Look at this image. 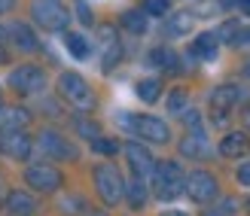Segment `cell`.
Masks as SVG:
<instances>
[{
    "mask_svg": "<svg viewBox=\"0 0 250 216\" xmlns=\"http://www.w3.org/2000/svg\"><path fill=\"white\" fill-rule=\"evenodd\" d=\"M153 183H156V198L159 201H174L183 195L186 189V177L177 161H159L153 168Z\"/></svg>",
    "mask_w": 250,
    "mask_h": 216,
    "instance_id": "1",
    "label": "cell"
},
{
    "mask_svg": "<svg viewBox=\"0 0 250 216\" xmlns=\"http://www.w3.org/2000/svg\"><path fill=\"white\" fill-rule=\"evenodd\" d=\"M95 189H98V195H101V201L107 207L119 204L122 195H125V180H122V174H119L116 164H110V161L98 164V168H95Z\"/></svg>",
    "mask_w": 250,
    "mask_h": 216,
    "instance_id": "2",
    "label": "cell"
},
{
    "mask_svg": "<svg viewBox=\"0 0 250 216\" xmlns=\"http://www.w3.org/2000/svg\"><path fill=\"white\" fill-rule=\"evenodd\" d=\"M31 12H34V21L40 24L43 31H64L67 21H70L67 9L61 6L58 0H34Z\"/></svg>",
    "mask_w": 250,
    "mask_h": 216,
    "instance_id": "3",
    "label": "cell"
},
{
    "mask_svg": "<svg viewBox=\"0 0 250 216\" xmlns=\"http://www.w3.org/2000/svg\"><path fill=\"white\" fill-rule=\"evenodd\" d=\"M58 92H61V98H67L73 107H80V110H89L92 104H95V98H92V88L85 85V79L80 73H61L58 76Z\"/></svg>",
    "mask_w": 250,
    "mask_h": 216,
    "instance_id": "4",
    "label": "cell"
},
{
    "mask_svg": "<svg viewBox=\"0 0 250 216\" xmlns=\"http://www.w3.org/2000/svg\"><path fill=\"white\" fill-rule=\"evenodd\" d=\"M186 195H189L195 204H210L217 198V177L208 174V171H192L186 177Z\"/></svg>",
    "mask_w": 250,
    "mask_h": 216,
    "instance_id": "5",
    "label": "cell"
},
{
    "mask_svg": "<svg viewBox=\"0 0 250 216\" xmlns=\"http://www.w3.org/2000/svg\"><path fill=\"white\" fill-rule=\"evenodd\" d=\"M9 85L21 95H37V92H43V85H46V73L34 64H21L9 73Z\"/></svg>",
    "mask_w": 250,
    "mask_h": 216,
    "instance_id": "6",
    "label": "cell"
},
{
    "mask_svg": "<svg viewBox=\"0 0 250 216\" xmlns=\"http://www.w3.org/2000/svg\"><path fill=\"white\" fill-rule=\"evenodd\" d=\"M24 183L37 192H55L61 186V171L52 168V164H28L24 171Z\"/></svg>",
    "mask_w": 250,
    "mask_h": 216,
    "instance_id": "7",
    "label": "cell"
},
{
    "mask_svg": "<svg viewBox=\"0 0 250 216\" xmlns=\"http://www.w3.org/2000/svg\"><path fill=\"white\" fill-rule=\"evenodd\" d=\"M37 149H40L46 158H64V161L77 158V146H70L58 131H40V137H37Z\"/></svg>",
    "mask_w": 250,
    "mask_h": 216,
    "instance_id": "8",
    "label": "cell"
},
{
    "mask_svg": "<svg viewBox=\"0 0 250 216\" xmlns=\"http://www.w3.org/2000/svg\"><path fill=\"white\" fill-rule=\"evenodd\" d=\"M128 125H131V131L137 137H144L149 143H168V137H171L168 125L162 119H156V116H131Z\"/></svg>",
    "mask_w": 250,
    "mask_h": 216,
    "instance_id": "9",
    "label": "cell"
},
{
    "mask_svg": "<svg viewBox=\"0 0 250 216\" xmlns=\"http://www.w3.org/2000/svg\"><path fill=\"white\" fill-rule=\"evenodd\" d=\"M31 149H34V143L24 131H0V152L6 158L24 161V158H31Z\"/></svg>",
    "mask_w": 250,
    "mask_h": 216,
    "instance_id": "10",
    "label": "cell"
},
{
    "mask_svg": "<svg viewBox=\"0 0 250 216\" xmlns=\"http://www.w3.org/2000/svg\"><path fill=\"white\" fill-rule=\"evenodd\" d=\"M241 100V88L238 85H217L214 92H210V110H214V119L223 122V116Z\"/></svg>",
    "mask_w": 250,
    "mask_h": 216,
    "instance_id": "11",
    "label": "cell"
},
{
    "mask_svg": "<svg viewBox=\"0 0 250 216\" xmlns=\"http://www.w3.org/2000/svg\"><path fill=\"white\" fill-rule=\"evenodd\" d=\"M125 156H128V164H131V174L146 180V177H153V168L156 161L149 156V149L141 146V143H125Z\"/></svg>",
    "mask_w": 250,
    "mask_h": 216,
    "instance_id": "12",
    "label": "cell"
},
{
    "mask_svg": "<svg viewBox=\"0 0 250 216\" xmlns=\"http://www.w3.org/2000/svg\"><path fill=\"white\" fill-rule=\"evenodd\" d=\"M101 61H104V70H113L119 61H122V46H119V37L113 34V28H104L101 37Z\"/></svg>",
    "mask_w": 250,
    "mask_h": 216,
    "instance_id": "13",
    "label": "cell"
},
{
    "mask_svg": "<svg viewBox=\"0 0 250 216\" xmlns=\"http://www.w3.org/2000/svg\"><path fill=\"white\" fill-rule=\"evenodd\" d=\"M247 149H250L247 131H232V134H226L220 140V156H226V158H241Z\"/></svg>",
    "mask_w": 250,
    "mask_h": 216,
    "instance_id": "14",
    "label": "cell"
},
{
    "mask_svg": "<svg viewBox=\"0 0 250 216\" xmlns=\"http://www.w3.org/2000/svg\"><path fill=\"white\" fill-rule=\"evenodd\" d=\"M208 152H210V143H208V137L202 131H192V134H186L180 140V156L183 158H205Z\"/></svg>",
    "mask_w": 250,
    "mask_h": 216,
    "instance_id": "15",
    "label": "cell"
},
{
    "mask_svg": "<svg viewBox=\"0 0 250 216\" xmlns=\"http://www.w3.org/2000/svg\"><path fill=\"white\" fill-rule=\"evenodd\" d=\"M31 122V113L24 107H0V131H21Z\"/></svg>",
    "mask_w": 250,
    "mask_h": 216,
    "instance_id": "16",
    "label": "cell"
},
{
    "mask_svg": "<svg viewBox=\"0 0 250 216\" xmlns=\"http://www.w3.org/2000/svg\"><path fill=\"white\" fill-rule=\"evenodd\" d=\"M217 49H220V40L217 34H198L192 46H189V55L192 58H202V61H214L217 58Z\"/></svg>",
    "mask_w": 250,
    "mask_h": 216,
    "instance_id": "17",
    "label": "cell"
},
{
    "mask_svg": "<svg viewBox=\"0 0 250 216\" xmlns=\"http://www.w3.org/2000/svg\"><path fill=\"white\" fill-rule=\"evenodd\" d=\"M37 201L28 192H9L6 195V216H34Z\"/></svg>",
    "mask_w": 250,
    "mask_h": 216,
    "instance_id": "18",
    "label": "cell"
},
{
    "mask_svg": "<svg viewBox=\"0 0 250 216\" xmlns=\"http://www.w3.org/2000/svg\"><path fill=\"white\" fill-rule=\"evenodd\" d=\"M6 34H9V40L16 43L21 52H34V49H37V37H34V31L24 21H12L6 28Z\"/></svg>",
    "mask_w": 250,
    "mask_h": 216,
    "instance_id": "19",
    "label": "cell"
},
{
    "mask_svg": "<svg viewBox=\"0 0 250 216\" xmlns=\"http://www.w3.org/2000/svg\"><path fill=\"white\" fill-rule=\"evenodd\" d=\"M125 198H128V204L134 210H141L146 204V183L141 180V177H131V180L125 183Z\"/></svg>",
    "mask_w": 250,
    "mask_h": 216,
    "instance_id": "20",
    "label": "cell"
},
{
    "mask_svg": "<svg viewBox=\"0 0 250 216\" xmlns=\"http://www.w3.org/2000/svg\"><path fill=\"white\" fill-rule=\"evenodd\" d=\"M192 12H171L168 16V37H186L192 31Z\"/></svg>",
    "mask_w": 250,
    "mask_h": 216,
    "instance_id": "21",
    "label": "cell"
},
{
    "mask_svg": "<svg viewBox=\"0 0 250 216\" xmlns=\"http://www.w3.org/2000/svg\"><path fill=\"white\" fill-rule=\"evenodd\" d=\"M64 46H67V52H70L73 58H80V61H85V58H89V52H92L89 40H85L83 34H73V31L64 34Z\"/></svg>",
    "mask_w": 250,
    "mask_h": 216,
    "instance_id": "22",
    "label": "cell"
},
{
    "mask_svg": "<svg viewBox=\"0 0 250 216\" xmlns=\"http://www.w3.org/2000/svg\"><path fill=\"white\" fill-rule=\"evenodd\" d=\"M149 64H153V67H159V70H177V55H174L171 52V49H165V46H162V49H153V52H149Z\"/></svg>",
    "mask_w": 250,
    "mask_h": 216,
    "instance_id": "23",
    "label": "cell"
},
{
    "mask_svg": "<svg viewBox=\"0 0 250 216\" xmlns=\"http://www.w3.org/2000/svg\"><path fill=\"white\" fill-rule=\"evenodd\" d=\"M122 28L131 34H144L146 31V12L144 9H128L122 12Z\"/></svg>",
    "mask_w": 250,
    "mask_h": 216,
    "instance_id": "24",
    "label": "cell"
},
{
    "mask_svg": "<svg viewBox=\"0 0 250 216\" xmlns=\"http://www.w3.org/2000/svg\"><path fill=\"white\" fill-rule=\"evenodd\" d=\"M134 92H137V98H141L144 104H153V100H159V95H162V82L159 79H141L134 85Z\"/></svg>",
    "mask_w": 250,
    "mask_h": 216,
    "instance_id": "25",
    "label": "cell"
},
{
    "mask_svg": "<svg viewBox=\"0 0 250 216\" xmlns=\"http://www.w3.org/2000/svg\"><path fill=\"white\" fill-rule=\"evenodd\" d=\"M235 213H238V201H235V198H223L217 207H205L202 216H235Z\"/></svg>",
    "mask_w": 250,
    "mask_h": 216,
    "instance_id": "26",
    "label": "cell"
},
{
    "mask_svg": "<svg viewBox=\"0 0 250 216\" xmlns=\"http://www.w3.org/2000/svg\"><path fill=\"white\" fill-rule=\"evenodd\" d=\"M144 12L146 16H168L171 0H144Z\"/></svg>",
    "mask_w": 250,
    "mask_h": 216,
    "instance_id": "27",
    "label": "cell"
},
{
    "mask_svg": "<svg viewBox=\"0 0 250 216\" xmlns=\"http://www.w3.org/2000/svg\"><path fill=\"white\" fill-rule=\"evenodd\" d=\"M238 34H241V24H238V21H226V24H223V28L217 31V40L235 43V40H238Z\"/></svg>",
    "mask_w": 250,
    "mask_h": 216,
    "instance_id": "28",
    "label": "cell"
},
{
    "mask_svg": "<svg viewBox=\"0 0 250 216\" xmlns=\"http://www.w3.org/2000/svg\"><path fill=\"white\" fill-rule=\"evenodd\" d=\"M92 146H95V152H101V156H116V152H119V143L107 140V137H95Z\"/></svg>",
    "mask_w": 250,
    "mask_h": 216,
    "instance_id": "29",
    "label": "cell"
},
{
    "mask_svg": "<svg viewBox=\"0 0 250 216\" xmlns=\"http://www.w3.org/2000/svg\"><path fill=\"white\" fill-rule=\"evenodd\" d=\"M61 210H64V213H83L85 201L83 198H61Z\"/></svg>",
    "mask_w": 250,
    "mask_h": 216,
    "instance_id": "30",
    "label": "cell"
},
{
    "mask_svg": "<svg viewBox=\"0 0 250 216\" xmlns=\"http://www.w3.org/2000/svg\"><path fill=\"white\" fill-rule=\"evenodd\" d=\"M183 107H186V92H174L168 98V110L171 113H183Z\"/></svg>",
    "mask_w": 250,
    "mask_h": 216,
    "instance_id": "31",
    "label": "cell"
},
{
    "mask_svg": "<svg viewBox=\"0 0 250 216\" xmlns=\"http://www.w3.org/2000/svg\"><path fill=\"white\" fill-rule=\"evenodd\" d=\"M77 128L83 131V137H89V140H95V137H98V125H92V122H80Z\"/></svg>",
    "mask_w": 250,
    "mask_h": 216,
    "instance_id": "32",
    "label": "cell"
},
{
    "mask_svg": "<svg viewBox=\"0 0 250 216\" xmlns=\"http://www.w3.org/2000/svg\"><path fill=\"white\" fill-rule=\"evenodd\" d=\"M238 183L250 189V161H247V164H241V168H238Z\"/></svg>",
    "mask_w": 250,
    "mask_h": 216,
    "instance_id": "33",
    "label": "cell"
},
{
    "mask_svg": "<svg viewBox=\"0 0 250 216\" xmlns=\"http://www.w3.org/2000/svg\"><path fill=\"white\" fill-rule=\"evenodd\" d=\"M77 9H80V21H83V24H92V9L85 6L83 0H80V3H77Z\"/></svg>",
    "mask_w": 250,
    "mask_h": 216,
    "instance_id": "34",
    "label": "cell"
},
{
    "mask_svg": "<svg viewBox=\"0 0 250 216\" xmlns=\"http://www.w3.org/2000/svg\"><path fill=\"white\" fill-rule=\"evenodd\" d=\"M250 43V28H241V34H238V40H235V46H247Z\"/></svg>",
    "mask_w": 250,
    "mask_h": 216,
    "instance_id": "35",
    "label": "cell"
},
{
    "mask_svg": "<svg viewBox=\"0 0 250 216\" xmlns=\"http://www.w3.org/2000/svg\"><path fill=\"white\" fill-rule=\"evenodd\" d=\"M241 122H244V128L250 131V107H244V110H241Z\"/></svg>",
    "mask_w": 250,
    "mask_h": 216,
    "instance_id": "36",
    "label": "cell"
},
{
    "mask_svg": "<svg viewBox=\"0 0 250 216\" xmlns=\"http://www.w3.org/2000/svg\"><path fill=\"white\" fill-rule=\"evenodd\" d=\"M235 3H238V9L244 12V16H250V0H235Z\"/></svg>",
    "mask_w": 250,
    "mask_h": 216,
    "instance_id": "37",
    "label": "cell"
},
{
    "mask_svg": "<svg viewBox=\"0 0 250 216\" xmlns=\"http://www.w3.org/2000/svg\"><path fill=\"white\" fill-rule=\"evenodd\" d=\"M12 6H16V0H0V12H9Z\"/></svg>",
    "mask_w": 250,
    "mask_h": 216,
    "instance_id": "38",
    "label": "cell"
},
{
    "mask_svg": "<svg viewBox=\"0 0 250 216\" xmlns=\"http://www.w3.org/2000/svg\"><path fill=\"white\" fill-rule=\"evenodd\" d=\"M6 61H9V55H6V49L0 46V64H6Z\"/></svg>",
    "mask_w": 250,
    "mask_h": 216,
    "instance_id": "39",
    "label": "cell"
},
{
    "mask_svg": "<svg viewBox=\"0 0 250 216\" xmlns=\"http://www.w3.org/2000/svg\"><path fill=\"white\" fill-rule=\"evenodd\" d=\"M162 216H186V213H180V210H168V213H162Z\"/></svg>",
    "mask_w": 250,
    "mask_h": 216,
    "instance_id": "40",
    "label": "cell"
},
{
    "mask_svg": "<svg viewBox=\"0 0 250 216\" xmlns=\"http://www.w3.org/2000/svg\"><path fill=\"white\" fill-rule=\"evenodd\" d=\"M244 76H250V61H247V64H244Z\"/></svg>",
    "mask_w": 250,
    "mask_h": 216,
    "instance_id": "41",
    "label": "cell"
},
{
    "mask_svg": "<svg viewBox=\"0 0 250 216\" xmlns=\"http://www.w3.org/2000/svg\"><path fill=\"white\" fill-rule=\"evenodd\" d=\"M3 34H6V28H0V40H6V37H3Z\"/></svg>",
    "mask_w": 250,
    "mask_h": 216,
    "instance_id": "42",
    "label": "cell"
},
{
    "mask_svg": "<svg viewBox=\"0 0 250 216\" xmlns=\"http://www.w3.org/2000/svg\"><path fill=\"white\" fill-rule=\"evenodd\" d=\"M247 207H250V201H247Z\"/></svg>",
    "mask_w": 250,
    "mask_h": 216,
    "instance_id": "43",
    "label": "cell"
},
{
    "mask_svg": "<svg viewBox=\"0 0 250 216\" xmlns=\"http://www.w3.org/2000/svg\"><path fill=\"white\" fill-rule=\"evenodd\" d=\"M98 216H104V213H98Z\"/></svg>",
    "mask_w": 250,
    "mask_h": 216,
    "instance_id": "44",
    "label": "cell"
}]
</instances>
